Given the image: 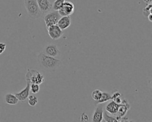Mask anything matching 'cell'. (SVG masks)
I'll return each instance as SVG.
<instances>
[{"mask_svg":"<svg viewBox=\"0 0 152 122\" xmlns=\"http://www.w3.org/2000/svg\"><path fill=\"white\" fill-rule=\"evenodd\" d=\"M37 62L40 67L48 71H55L62 64L59 59L47 55L43 52L38 54Z\"/></svg>","mask_w":152,"mask_h":122,"instance_id":"cell-1","label":"cell"},{"mask_svg":"<svg viewBox=\"0 0 152 122\" xmlns=\"http://www.w3.org/2000/svg\"><path fill=\"white\" fill-rule=\"evenodd\" d=\"M24 4L28 17L32 19L39 18L42 14L36 0H24Z\"/></svg>","mask_w":152,"mask_h":122,"instance_id":"cell-2","label":"cell"},{"mask_svg":"<svg viewBox=\"0 0 152 122\" xmlns=\"http://www.w3.org/2000/svg\"><path fill=\"white\" fill-rule=\"evenodd\" d=\"M26 80L30 83H37L40 85L45 81L44 76L38 70L34 69H27L26 76Z\"/></svg>","mask_w":152,"mask_h":122,"instance_id":"cell-3","label":"cell"},{"mask_svg":"<svg viewBox=\"0 0 152 122\" xmlns=\"http://www.w3.org/2000/svg\"><path fill=\"white\" fill-rule=\"evenodd\" d=\"M61 15L59 14L58 11L54 10L53 11H49L43 17L44 21L46 28L52 25L57 24V23L59 19L61 18Z\"/></svg>","mask_w":152,"mask_h":122,"instance_id":"cell-4","label":"cell"},{"mask_svg":"<svg viewBox=\"0 0 152 122\" xmlns=\"http://www.w3.org/2000/svg\"><path fill=\"white\" fill-rule=\"evenodd\" d=\"M43 52L47 55H49L58 59H60L61 56V53L60 51L59 50L57 46L54 44H49L46 45L44 48L43 50Z\"/></svg>","mask_w":152,"mask_h":122,"instance_id":"cell-5","label":"cell"},{"mask_svg":"<svg viewBox=\"0 0 152 122\" xmlns=\"http://www.w3.org/2000/svg\"><path fill=\"white\" fill-rule=\"evenodd\" d=\"M74 10L75 7L72 2L69 1H65L62 8L58 11L60 15L62 17L71 15L74 13Z\"/></svg>","mask_w":152,"mask_h":122,"instance_id":"cell-6","label":"cell"},{"mask_svg":"<svg viewBox=\"0 0 152 122\" xmlns=\"http://www.w3.org/2000/svg\"><path fill=\"white\" fill-rule=\"evenodd\" d=\"M48 33L50 37L53 40H57L59 39L63 35L62 30L57 25H52L46 28Z\"/></svg>","mask_w":152,"mask_h":122,"instance_id":"cell-7","label":"cell"},{"mask_svg":"<svg viewBox=\"0 0 152 122\" xmlns=\"http://www.w3.org/2000/svg\"><path fill=\"white\" fill-rule=\"evenodd\" d=\"M129 109H130V105L129 102L126 99H124V100L122 99L121 103L120 104L118 112L116 114V116L115 117L118 121H121V118L124 117L126 115V114L127 113V111Z\"/></svg>","mask_w":152,"mask_h":122,"instance_id":"cell-8","label":"cell"},{"mask_svg":"<svg viewBox=\"0 0 152 122\" xmlns=\"http://www.w3.org/2000/svg\"><path fill=\"white\" fill-rule=\"evenodd\" d=\"M26 83H27L26 86L23 89H22L21 91H20L18 92L14 93L15 95L18 98V99L21 102L25 101L27 99V98L30 94V83L28 81H26Z\"/></svg>","mask_w":152,"mask_h":122,"instance_id":"cell-9","label":"cell"},{"mask_svg":"<svg viewBox=\"0 0 152 122\" xmlns=\"http://www.w3.org/2000/svg\"><path fill=\"white\" fill-rule=\"evenodd\" d=\"M42 14H46L52 10V4L49 0H36Z\"/></svg>","mask_w":152,"mask_h":122,"instance_id":"cell-10","label":"cell"},{"mask_svg":"<svg viewBox=\"0 0 152 122\" xmlns=\"http://www.w3.org/2000/svg\"><path fill=\"white\" fill-rule=\"evenodd\" d=\"M97 107L95 108L93 116L92 121L93 122H101L103 121V107L102 104L96 105Z\"/></svg>","mask_w":152,"mask_h":122,"instance_id":"cell-11","label":"cell"},{"mask_svg":"<svg viewBox=\"0 0 152 122\" xmlns=\"http://www.w3.org/2000/svg\"><path fill=\"white\" fill-rule=\"evenodd\" d=\"M71 24V19L69 15L62 16V17H61L59 19L57 23V25L62 30L68 28Z\"/></svg>","mask_w":152,"mask_h":122,"instance_id":"cell-12","label":"cell"},{"mask_svg":"<svg viewBox=\"0 0 152 122\" xmlns=\"http://www.w3.org/2000/svg\"><path fill=\"white\" fill-rule=\"evenodd\" d=\"M119 105H120V104H118L115 101H113V100H112L110 102H109L106 105L105 107V110L107 112H109L110 114L116 115L118 112Z\"/></svg>","mask_w":152,"mask_h":122,"instance_id":"cell-13","label":"cell"},{"mask_svg":"<svg viewBox=\"0 0 152 122\" xmlns=\"http://www.w3.org/2000/svg\"><path fill=\"white\" fill-rule=\"evenodd\" d=\"M19 100L15 95L11 93H7L4 96V102L9 105H16L18 104Z\"/></svg>","mask_w":152,"mask_h":122,"instance_id":"cell-14","label":"cell"},{"mask_svg":"<svg viewBox=\"0 0 152 122\" xmlns=\"http://www.w3.org/2000/svg\"><path fill=\"white\" fill-rule=\"evenodd\" d=\"M111 99H112L111 94H110L109 93H108L107 92H103L101 98L98 101H95V104L97 105L99 104H103L105 102L111 100Z\"/></svg>","mask_w":152,"mask_h":122,"instance_id":"cell-15","label":"cell"},{"mask_svg":"<svg viewBox=\"0 0 152 122\" xmlns=\"http://www.w3.org/2000/svg\"><path fill=\"white\" fill-rule=\"evenodd\" d=\"M111 96H112L111 100H113V101H115V102H116L118 104L121 103L122 100V97H121V94L118 91H116V92H113V93L112 95H111Z\"/></svg>","mask_w":152,"mask_h":122,"instance_id":"cell-16","label":"cell"},{"mask_svg":"<svg viewBox=\"0 0 152 122\" xmlns=\"http://www.w3.org/2000/svg\"><path fill=\"white\" fill-rule=\"evenodd\" d=\"M102 91L99 90V89H95L94 90L92 93H91V97L93 98V99L94 101H97L99 99H100V98L102 96Z\"/></svg>","mask_w":152,"mask_h":122,"instance_id":"cell-17","label":"cell"},{"mask_svg":"<svg viewBox=\"0 0 152 122\" xmlns=\"http://www.w3.org/2000/svg\"><path fill=\"white\" fill-rule=\"evenodd\" d=\"M65 1V0H55L52 5V8L54 10H59L62 8Z\"/></svg>","mask_w":152,"mask_h":122,"instance_id":"cell-18","label":"cell"},{"mask_svg":"<svg viewBox=\"0 0 152 122\" xmlns=\"http://www.w3.org/2000/svg\"><path fill=\"white\" fill-rule=\"evenodd\" d=\"M28 99V104L29 105L31 106V107H34L35 106L37 102H38V99L37 98L34 96V95H29L27 98Z\"/></svg>","mask_w":152,"mask_h":122,"instance_id":"cell-19","label":"cell"},{"mask_svg":"<svg viewBox=\"0 0 152 122\" xmlns=\"http://www.w3.org/2000/svg\"><path fill=\"white\" fill-rule=\"evenodd\" d=\"M103 120H104L106 122H118V120L116 118V117L109 115L106 112H103Z\"/></svg>","mask_w":152,"mask_h":122,"instance_id":"cell-20","label":"cell"},{"mask_svg":"<svg viewBox=\"0 0 152 122\" xmlns=\"http://www.w3.org/2000/svg\"><path fill=\"white\" fill-rule=\"evenodd\" d=\"M40 90V86L37 83H30V90L33 93H37Z\"/></svg>","mask_w":152,"mask_h":122,"instance_id":"cell-21","label":"cell"},{"mask_svg":"<svg viewBox=\"0 0 152 122\" xmlns=\"http://www.w3.org/2000/svg\"><path fill=\"white\" fill-rule=\"evenodd\" d=\"M151 7H152L151 4H147V6L142 10V14L145 17H147L148 14L151 13Z\"/></svg>","mask_w":152,"mask_h":122,"instance_id":"cell-22","label":"cell"},{"mask_svg":"<svg viewBox=\"0 0 152 122\" xmlns=\"http://www.w3.org/2000/svg\"><path fill=\"white\" fill-rule=\"evenodd\" d=\"M7 48V45L5 43L0 42V55L2 54L5 50Z\"/></svg>","mask_w":152,"mask_h":122,"instance_id":"cell-23","label":"cell"},{"mask_svg":"<svg viewBox=\"0 0 152 122\" xmlns=\"http://www.w3.org/2000/svg\"><path fill=\"white\" fill-rule=\"evenodd\" d=\"M81 121H88V117L86 113H83L81 117Z\"/></svg>","mask_w":152,"mask_h":122,"instance_id":"cell-24","label":"cell"},{"mask_svg":"<svg viewBox=\"0 0 152 122\" xmlns=\"http://www.w3.org/2000/svg\"><path fill=\"white\" fill-rule=\"evenodd\" d=\"M147 18H148V20L150 22H151V21H152V13L148 14V15L147 16Z\"/></svg>","mask_w":152,"mask_h":122,"instance_id":"cell-25","label":"cell"},{"mask_svg":"<svg viewBox=\"0 0 152 122\" xmlns=\"http://www.w3.org/2000/svg\"><path fill=\"white\" fill-rule=\"evenodd\" d=\"M143 2L146 4H151L152 0H142Z\"/></svg>","mask_w":152,"mask_h":122,"instance_id":"cell-26","label":"cell"}]
</instances>
